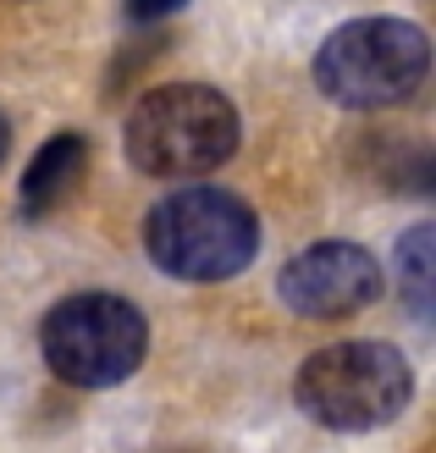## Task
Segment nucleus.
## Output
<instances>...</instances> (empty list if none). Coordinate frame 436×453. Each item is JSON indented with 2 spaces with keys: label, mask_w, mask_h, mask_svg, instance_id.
Masks as SVG:
<instances>
[{
  "label": "nucleus",
  "mask_w": 436,
  "mask_h": 453,
  "mask_svg": "<svg viewBox=\"0 0 436 453\" xmlns=\"http://www.w3.org/2000/svg\"><path fill=\"white\" fill-rule=\"evenodd\" d=\"M127 6V17L133 22H155V17H172V12H182L188 0H122Z\"/></svg>",
  "instance_id": "9"
},
{
  "label": "nucleus",
  "mask_w": 436,
  "mask_h": 453,
  "mask_svg": "<svg viewBox=\"0 0 436 453\" xmlns=\"http://www.w3.org/2000/svg\"><path fill=\"white\" fill-rule=\"evenodd\" d=\"M39 349L66 388H117L149 354V321L117 293H73L39 326Z\"/></svg>",
  "instance_id": "5"
},
{
  "label": "nucleus",
  "mask_w": 436,
  "mask_h": 453,
  "mask_svg": "<svg viewBox=\"0 0 436 453\" xmlns=\"http://www.w3.org/2000/svg\"><path fill=\"white\" fill-rule=\"evenodd\" d=\"M83 172H88V139L83 133H56V139L28 161V172H22L17 211L22 216H50L56 205H66V199L78 194Z\"/></svg>",
  "instance_id": "7"
},
{
  "label": "nucleus",
  "mask_w": 436,
  "mask_h": 453,
  "mask_svg": "<svg viewBox=\"0 0 436 453\" xmlns=\"http://www.w3.org/2000/svg\"><path fill=\"white\" fill-rule=\"evenodd\" d=\"M381 260L359 243H315L304 255H293L282 265V304L304 321H342V315H359L364 304L381 299Z\"/></svg>",
  "instance_id": "6"
},
{
  "label": "nucleus",
  "mask_w": 436,
  "mask_h": 453,
  "mask_svg": "<svg viewBox=\"0 0 436 453\" xmlns=\"http://www.w3.org/2000/svg\"><path fill=\"white\" fill-rule=\"evenodd\" d=\"M243 122L238 105L210 83H166L127 111L122 150L144 177H166V183H188V177H210L238 155Z\"/></svg>",
  "instance_id": "1"
},
{
  "label": "nucleus",
  "mask_w": 436,
  "mask_h": 453,
  "mask_svg": "<svg viewBox=\"0 0 436 453\" xmlns=\"http://www.w3.org/2000/svg\"><path fill=\"white\" fill-rule=\"evenodd\" d=\"M293 398L326 432H376L409 410L415 371L393 343L354 337V343L315 349L293 376Z\"/></svg>",
  "instance_id": "4"
},
{
  "label": "nucleus",
  "mask_w": 436,
  "mask_h": 453,
  "mask_svg": "<svg viewBox=\"0 0 436 453\" xmlns=\"http://www.w3.org/2000/svg\"><path fill=\"white\" fill-rule=\"evenodd\" d=\"M393 282L409 299V310H415L420 321H431V310H436V226H415V233L398 243Z\"/></svg>",
  "instance_id": "8"
},
{
  "label": "nucleus",
  "mask_w": 436,
  "mask_h": 453,
  "mask_svg": "<svg viewBox=\"0 0 436 453\" xmlns=\"http://www.w3.org/2000/svg\"><path fill=\"white\" fill-rule=\"evenodd\" d=\"M6 144H11V127H6V117H0V161H6Z\"/></svg>",
  "instance_id": "10"
},
{
  "label": "nucleus",
  "mask_w": 436,
  "mask_h": 453,
  "mask_svg": "<svg viewBox=\"0 0 436 453\" xmlns=\"http://www.w3.org/2000/svg\"><path fill=\"white\" fill-rule=\"evenodd\" d=\"M149 260L182 282H233L260 255V216L238 194L194 183L166 194L144 216Z\"/></svg>",
  "instance_id": "2"
},
{
  "label": "nucleus",
  "mask_w": 436,
  "mask_h": 453,
  "mask_svg": "<svg viewBox=\"0 0 436 453\" xmlns=\"http://www.w3.org/2000/svg\"><path fill=\"white\" fill-rule=\"evenodd\" d=\"M431 73V39L420 22L403 17H359L320 39L315 50V88L348 111H386L403 105Z\"/></svg>",
  "instance_id": "3"
}]
</instances>
